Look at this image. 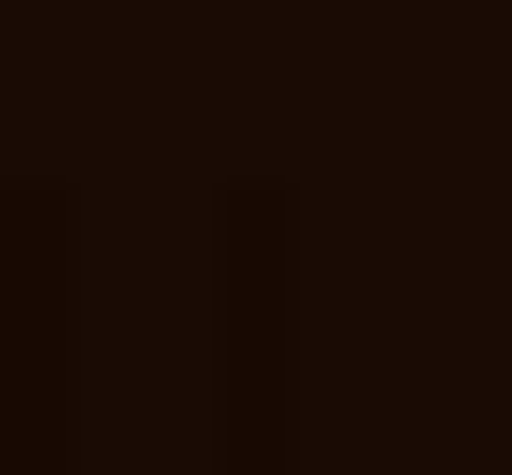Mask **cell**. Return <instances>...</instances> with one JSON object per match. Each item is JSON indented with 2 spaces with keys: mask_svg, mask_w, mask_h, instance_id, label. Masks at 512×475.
<instances>
[]
</instances>
